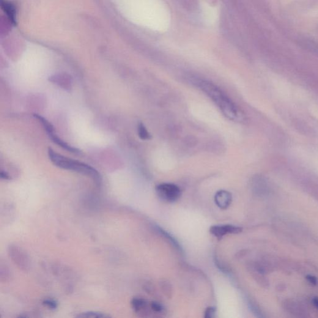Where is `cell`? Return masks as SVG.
Wrapping results in <instances>:
<instances>
[{
  "label": "cell",
  "mask_w": 318,
  "mask_h": 318,
  "mask_svg": "<svg viewBox=\"0 0 318 318\" xmlns=\"http://www.w3.org/2000/svg\"><path fill=\"white\" fill-rule=\"evenodd\" d=\"M197 84L200 89L215 103L227 118L235 122L238 121L241 117L240 109L219 88L212 82L203 80L197 82Z\"/></svg>",
  "instance_id": "1"
},
{
  "label": "cell",
  "mask_w": 318,
  "mask_h": 318,
  "mask_svg": "<svg viewBox=\"0 0 318 318\" xmlns=\"http://www.w3.org/2000/svg\"><path fill=\"white\" fill-rule=\"evenodd\" d=\"M49 158L55 166L68 171H72L80 173L91 178L98 186L101 183V177L99 172L92 167L82 163L81 162L64 157L54 152L51 148L48 149Z\"/></svg>",
  "instance_id": "2"
},
{
  "label": "cell",
  "mask_w": 318,
  "mask_h": 318,
  "mask_svg": "<svg viewBox=\"0 0 318 318\" xmlns=\"http://www.w3.org/2000/svg\"><path fill=\"white\" fill-rule=\"evenodd\" d=\"M8 254L19 269L28 272L31 268V261L25 251L18 246L11 245L8 247Z\"/></svg>",
  "instance_id": "3"
},
{
  "label": "cell",
  "mask_w": 318,
  "mask_h": 318,
  "mask_svg": "<svg viewBox=\"0 0 318 318\" xmlns=\"http://www.w3.org/2000/svg\"><path fill=\"white\" fill-rule=\"evenodd\" d=\"M158 196L167 202H174L179 199L181 190L179 186L172 183H162L156 187Z\"/></svg>",
  "instance_id": "4"
},
{
  "label": "cell",
  "mask_w": 318,
  "mask_h": 318,
  "mask_svg": "<svg viewBox=\"0 0 318 318\" xmlns=\"http://www.w3.org/2000/svg\"><path fill=\"white\" fill-rule=\"evenodd\" d=\"M131 306L134 311L141 317L147 316L150 311H152L150 304L142 298H134L131 301Z\"/></svg>",
  "instance_id": "5"
},
{
  "label": "cell",
  "mask_w": 318,
  "mask_h": 318,
  "mask_svg": "<svg viewBox=\"0 0 318 318\" xmlns=\"http://www.w3.org/2000/svg\"><path fill=\"white\" fill-rule=\"evenodd\" d=\"M241 232V227L231 225L213 226L210 228V232L219 238L223 237L227 234H238Z\"/></svg>",
  "instance_id": "6"
},
{
  "label": "cell",
  "mask_w": 318,
  "mask_h": 318,
  "mask_svg": "<svg viewBox=\"0 0 318 318\" xmlns=\"http://www.w3.org/2000/svg\"><path fill=\"white\" fill-rule=\"evenodd\" d=\"M202 15L206 23L213 24L218 19V10L215 7L211 6L207 3L202 5Z\"/></svg>",
  "instance_id": "7"
},
{
  "label": "cell",
  "mask_w": 318,
  "mask_h": 318,
  "mask_svg": "<svg viewBox=\"0 0 318 318\" xmlns=\"http://www.w3.org/2000/svg\"><path fill=\"white\" fill-rule=\"evenodd\" d=\"M232 195L228 191L220 190L216 193L215 201L216 204L221 209L225 210L232 203Z\"/></svg>",
  "instance_id": "8"
},
{
  "label": "cell",
  "mask_w": 318,
  "mask_h": 318,
  "mask_svg": "<svg viewBox=\"0 0 318 318\" xmlns=\"http://www.w3.org/2000/svg\"><path fill=\"white\" fill-rule=\"evenodd\" d=\"M2 8L3 11L6 14L8 19L12 22L14 25L16 24V8L12 3L2 0Z\"/></svg>",
  "instance_id": "9"
},
{
  "label": "cell",
  "mask_w": 318,
  "mask_h": 318,
  "mask_svg": "<svg viewBox=\"0 0 318 318\" xmlns=\"http://www.w3.org/2000/svg\"><path fill=\"white\" fill-rule=\"evenodd\" d=\"M49 138H50L54 143L59 145V146L63 148L65 150H68L70 152L75 153H81V152L76 148L72 147L66 143V142L62 141L61 139H60L58 136L56 135V134L54 133V131H51V132H49L48 133Z\"/></svg>",
  "instance_id": "10"
},
{
  "label": "cell",
  "mask_w": 318,
  "mask_h": 318,
  "mask_svg": "<svg viewBox=\"0 0 318 318\" xmlns=\"http://www.w3.org/2000/svg\"><path fill=\"white\" fill-rule=\"evenodd\" d=\"M77 317H111L110 315L107 314L106 313H104V312H100V311H86L84 312H82V313L79 314L76 316Z\"/></svg>",
  "instance_id": "11"
},
{
  "label": "cell",
  "mask_w": 318,
  "mask_h": 318,
  "mask_svg": "<svg viewBox=\"0 0 318 318\" xmlns=\"http://www.w3.org/2000/svg\"><path fill=\"white\" fill-rule=\"evenodd\" d=\"M10 277H11V273L10 270H8V268L6 265H1V268H0V279L2 282H7L9 281Z\"/></svg>",
  "instance_id": "12"
},
{
  "label": "cell",
  "mask_w": 318,
  "mask_h": 318,
  "mask_svg": "<svg viewBox=\"0 0 318 318\" xmlns=\"http://www.w3.org/2000/svg\"><path fill=\"white\" fill-rule=\"evenodd\" d=\"M138 134L140 138L142 139L147 140L150 138L149 132L142 123H140L138 126Z\"/></svg>",
  "instance_id": "13"
},
{
  "label": "cell",
  "mask_w": 318,
  "mask_h": 318,
  "mask_svg": "<svg viewBox=\"0 0 318 318\" xmlns=\"http://www.w3.org/2000/svg\"><path fill=\"white\" fill-rule=\"evenodd\" d=\"M43 305L49 309H53V310L56 309L57 306H58V304H57V301L51 300V299H47V300H44Z\"/></svg>",
  "instance_id": "14"
},
{
  "label": "cell",
  "mask_w": 318,
  "mask_h": 318,
  "mask_svg": "<svg viewBox=\"0 0 318 318\" xmlns=\"http://www.w3.org/2000/svg\"><path fill=\"white\" fill-rule=\"evenodd\" d=\"M150 304L153 312H157V313H161V312H163V306H162L160 303L157 302H152Z\"/></svg>",
  "instance_id": "15"
},
{
  "label": "cell",
  "mask_w": 318,
  "mask_h": 318,
  "mask_svg": "<svg viewBox=\"0 0 318 318\" xmlns=\"http://www.w3.org/2000/svg\"><path fill=\"white\" fill-rule=\"evenodd\" d=\"M216 308L214 307H208L206 309L205 312V317L206 318H213L215 316L216 314Z\"/></svg>",
  "instance_id": "16"
},
{
  "label": "cell",
  "mask_w": 318,
  "mask_h": 318,
  "mask_svg": "<svg viewBox=\"0 0 318 318\" xmlns=\"http://www.w3.org/2000/svg\"><path fill=\"white\" fill-rule=\"evenodd\" d=\"M306 280L309 283L313 285H316L317 284V280L315 276L312 275L306 276Z\"/></svg>",
  "instance_id": "17"
},
{
  "label": "cell",
  "mask_w": 318,
  "mask_h": 318,
  "mask_svg": "<svg viewBox=\"0 0 318 318\" xmlns=\"http://www.w3.org/2000/svg\"><path fill=\"white\" fill-rule=\"evenodd\" d=\"M0 175H1V178L2 179H5V180L11 179V177L10 176V175L8 174V173L6 172H4L2 171L1 172V174H0Z\"/></svg>",
  "instance_id": "18"
},
{
  "label": "cell",
  "mask_w": 318,
  "mask_h": 318,
  "mask_svg": "<svg viewBox=\"0 0 318 318\" xmlns=\"http://www.w3.org/2000/svg\"><path fill=\"white\" fill-rule=\"evenodd\" d=\"M312 304H313L314 306L318 309V298L315 297L312 299Z\"/></svg>",
  "instance_id": "19"
}]
</instances>
